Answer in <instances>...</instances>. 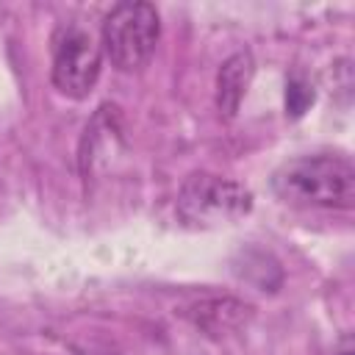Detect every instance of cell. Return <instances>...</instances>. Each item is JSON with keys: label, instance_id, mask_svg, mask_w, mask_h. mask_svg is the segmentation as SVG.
<instances>
[{"label": "cell", "instance_id": "obj_1", "mask_svg": "<svg viewBox=\"0 0 355 355\" xmlns=\"http://www.w3.org/2000/svg\"><path fill=\"white\" fill-rule=\"evenodd\" d=\"M272 189L283 202L297 208H352L355 169L347 155H300L275 172Z\"/></svg>", "mask_w": 355, "mask_h": 355}, {"label": "cell", "instance_id": "obj_2", "mask_svg": "<svg viewBox=\"0 0 355 355\" xmlns=\"http://www.w3.org/2000/svg\"><path fill=\"white\" fill-rule=\"evenodd\" d=\"M252 208V194L239 180L194 172L183 180L178 191V216L189 227H222L247 216Z\"/></svg>", "mask_w": 355, "mask_h": 355}, {"label": "cell", "instance_id": "obj_3", "mask_svg": "<svg viewBox=\"0 0 355 355\" xmlns=\"http://www.w3.org/2000/svg\"><path fill=\"white\" fill-rule=\"evenodd\" d=\"M161 36V19L155 6L130 0L119 3L105 14L103 22V50L111 64L122 72L141 69L155 53Z\"/></svg>", "mask_w": 355, "mask_h": 355}, {"label": "cell", "instance_id": "obj_4", "mask_svg": "<svg viewBox=\"0 0 355 355\" xmlns=\"http://www.w3.org/2000/svg\"><path fill=\"white\" fill-rule=\"evenodd\" d=\"M100 44L86 28H58L53 39V86L61 94L83 100L100 78Z\"/></svg>", "mask_w": 355, "mask_h": 355}, {"label": "cell", "instance_id": "obj_5", "mask_svg": "<svg viewBox=\"0 0 355 355\" xmlns=\"http://www.w3.org/2000/svg\"><path fill=\"white\" fill-rule=\"evenodd\" d=\"M183 316L202 330L211 338H222L230 333H239L252 319V305L236 300V297H208L183 311Z\"/></svg>", "mask_w": 355, "mask_h": 355}, {"label": "cell", "instance_id": "obj_6", "mask_svg": "<svg viewBox=\"0 0 355 355\" xmlns=\"http://www.w3.org/2000/svg\"><path fill=\"white\" fill-rule=\"evenodd\" d=\"M252 72H255V61L252 55L244 50V53H233L222 67H219V75H216V108L225 119H233L244 94H247V86L252 80Z\"/></svg>", "mask_w": 355, "mask_h": 355}, {"label": "cell", "instance_id": "obj_7", "mask_svg": "<svg viewBox=\"0 0 355 355\" xmlns=\"http://www.w3.org/2000/svg\"><path fill=\"white\" fill-rule=\"evenodd\" d=\"M313 100V92L305 86V83H291L288 86V94H286V105H288V111L297 116V114H302L305 111V105Z\"/></svg>", "mask_w": 355, "mask_h": 355}, {"label": "cell", "instance_id": "obj_8", "mask_svg": "<svg viewBox=\"0 0 355 355\" xmlns=\"http://www.w3.org/2000/svg\"><path fill=\"white\" fill-rule=\"evenodd\" d=\"M336 355H352V341H349V336H344V338H341V344H338Z\"/></svg>", "mask_w": 355, "mask_h": 355}, {"label": "cell", "instance_id": "obj_9", "mask_svg": "<svg viewBox=\"0 0 355 355\" xmlns=\"http://www.w3.org/2000/svg\"><path fill=\"white\" fill-rule=\"evenodd\" d=\"M75 355H119V352H114V349H78Z\"/></svg>", "mask_w": 355, "mask_h": 355}]
</instances>
